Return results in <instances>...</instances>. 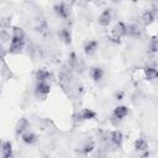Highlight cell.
Instances as JSON below:
<instances>
[{
  "label": "cell",
  "instance_id": "obj_1",
  "mask_svg": "<svg viewBox=\"0 0 158 158\" xmlns=\"http://www.w3.org/2000/svg\"><path fill=\"white\" fill-rule=\"evenodd\" d=\"M26 43V36L22 28L20 27H14L11 32V40H10V46L7 49V53L10 54H19L22 52L23 47Z\"/></svg>",
  "mask_w": 158,
  "mask_h": 158
},
{
  "label": "cell",
  "instance_id": "obj_2",
  "mask_svg": "<svg viewBox=\"0 0 158 158\" xmlns=\"http://www.w3.org/2000/svg\"><path fill=\"white\" fill-rule=\"evenodd\" d=\"M51 93V84L46 81H37L35 86V96L37 99H46Z\"/></svg>",
  "mask_w": 158,
  "mask_h": 158
},
{
  "label": "cell",
  "instance_id": "obj_3",
  "mask_svg": "<svg viewBox=\"0 0 158 158\" xmlns=\"http://www.w3.org/2000/svg\"><path fill=\"white\" fill-rule=\"evenodd\" d=\"M107 142L115 147V148H121L122 147V142H123V135L120 130H114V131H110L107 133Z\"/></svg>",
  "mask_w": 158,
  "mask_h": 158
},
{
  "label": "cell",
  "instance_id": "obj_4",
  "mask_svg": "<svg viewBox=\"0 0 158 158\" xmlns=\"http://www.w3.org/2000/svg\"><path fill=\"white\" fill-rule=\"evenodd\" d=\"M53 12L62 20H68L70 16V7L65 2H57L53 6Z\"/></svg>",
  "mask_w": 158,
  "mask_h": 158
},
{
  "label": "cell",
  "instance_id": "obj_5",
  "mask_svg": "<svg viewBox=\"0 0 158 158\" xmlns=\"http://www.w3.org/2000/svg\"><path fill=\"white\" fill-rule=\"evenodd\" d=\"M126 28H127V25L123 22V21H118L115 23V26L112 27L111 30V35L110 37L115 38V40H121L122 37H126Z\"/></svg>",
  "mask_w": 158,
  "mask_h": 158
},
{
  "label": "cell",
  "instance_id": "obj_6",
  "mask_svg": "<svg viewBox=\"0 0 158 158\" xmlns=\"http://www.w3.org/2000/svg\"><path fill=\"white\" fill-rule=\"evenodd\" d=\"M96 117V111L93 109H81L77 112L75 115V121L77 122H84V121H90Z\"/></svg>",
  "mask_w": 158,
  "mask_h": 158
},
{
  "label": "cell",
  "instance_id": "obj_7",
  "mask_svg": "<svg viewBox=\"0 0 158 158\" xmlns=\"http://www.w3.org/2000/svg\"><path fill=\"white\" fill-rule=\"evenodd\" d=\"M98 49H99V42L96 40H88L83 46V51L86 57L94 56L98 52Z\"/></svg>",
  "mask_w": 158,
  "mask_h": 158
},
{
  "label": "cell",
  "instance_id": "obj_8",
  "mask_svg": "<svg viewBox=\"0 0 158 158\" xmlns=\"http://www.w3.org/2000/svg\"><path fill=\"white\" fill-rule=\"evenodd\" d=\"M112 21V9H105L98 17V23L102 27H107Z\"/></svg>",
  "mask_w": 158,
  "mask_h": 158
},
{
  "label": "cell",
  "instance_id": "obj_9",
  "mask_svg": "<svg viewBox=\"0 0 158 158\" xmlns=\"http://www.w3.org/2000/svg\"><path fill=\"white\" fill-rule=\"evenodd\" d=\"M128 112L130 111H128V107L126 105H117L112 110V118H115V120H117L120 122V121H122L123 118L127 117Z\"/></svg>",
  "mask_w": 158,
  "mask_h": 158
},
{
  "label": "cell",
  "instance_id": "obj_10",
  "mask_svg": "<svg viewBox=\"0 0 158 158\" xmlns=\"http://www.w3.org/2000/svg\"><path fill=\"white\" fill-rule=\"evenodd\" d=\"M89 74H90V78L93 79V81L99 83V81H101L104 79L105 72L100 65H93V67H90Z\"/></svg>",
  "mask_w": 158,
  "mask_h": 158
},
{
  "label": "cell",
  "instance_id": "obj_11",
  "mask_svg": "<svg viewBox=\"0 0 158 158\" xmlns=\"http://www.w3.org/2000/svg\"><path fill=\"white\" fill-rule=\"evenodd\" d=\"M28 130H30V122H28V120L26 117H21L17 121V123H16V128H15L16 136H20L21 137V135H23Z\"/></svg>",
  "mask_w": 158,
  "mask_h": 158
},
{
  "label": "cell",
  "instance_id": "obj_12",
  "mask_svg": "<svg viewBox=\"0 0 158 158\" xmlns=\"http://www.w3.org/2000/svg\"><path fill=\"white\" fill-rule=\"evenodd\" d=\"M142 36V30L138 25L136 23H130L127 25L126 28V37H131V38H138Z\"/></svg>",
  "mask_w": 158,
  "mask_h": 158
},
{
  "label": "cell",
  "instance_id": "obj_13",
  "mask_svg": "<svg viewBox=\"0 0 158 158\" xmlns=\"http://www.w3.org/2000/svg\"><path fill=\"white\" fill-rule=\"evenodd\" d=\"M0 153H1V158H12L14 151L10 141H4L0 144Z\"/></svg>",
  "mask_w": 158,
  "mask_h": 158
},
{
  "label": "cell",
  "instance_id": "obj_14",
  "mask_svg": "<svg viewBox=\"0 0 158 158\" xmlns=\"http://www.w3.org/2000/svg\"><path fill=\"white\" fill-rule=\"evenodd\" d=\"M52 78V74L49 73V70H47L46 68H41V69H37L36 73H35V79L37 81H46V83H49Z\"/></svg>",
  "mask_w": 158,
  "mask_h": 158
},
{
  "label": "cell",
  "instance_id": "obj_15",
  "mask_svg": "<svg viewBox=\"0 0 158 158\" xmlns=\"http://www.w3.org/2000/svg\"><path fill=\"white\" fill-rule=\"evenodd\" d=\"M94 149H95V143H94V141H86V142H84V143L79 147L78 153L81 154V156H84V157H86V156H89L90 153H93Z\"/></svg>",
  "mask_w": 158,
  "mask_h": 158
},
{
  "label": "cell",
  "instance_id": "obj_16",
  "mask_svg": "<svg viewBox=\"0 0 158 158\" xmlns=\"http://www.w3.org/2000/svg\"><path fill=\"white\" fill-rule=\"evenodd\" d=\"M143 73H144V78L149 81L156 80L158 78V70L154 65H147L143 68Z\"/></svg>",
  "mask_w": 158,
  "mask_h": 158
},
{
  "label": "cell",
  "instance_id": "obj_17",
  "mask_svg": "<svg viewBox=\"0 0 158 158\" xmlns=\"http://www.w3.org/2000/svg\"><path fill=\"white\" fill-rule=\"evenodd\" d=\"M21 141L27 146H32L37 142V136H36V133H33L32 131L28 130L23 135H21Z\"/></svg>",
  "mask_w": 158,
  "mask_h": 158
},
{
  "label": "cell",
  "instance_id": "obj_18",
  "mask_svg": "<svg viewBox=\"0 0 158 158\" xmlns=\"http://www.w3.org/2000/svg\"><path fill=\"white\" fill-rule=\"evenodd\" d=\"M133 147H135V151H136V152L143 153V152L148 151V142H147L146 138L139 137V138H137V139L135 141V146H133Z\"/></svg>",
  "mask_w": 158,
  "mask_h": 158
},
{
  "label": "cell",
  "instance_id": "obj_19",
  "mask_svg": "<svg viewBox=\"0 0 158 158\" xmlns=\"http://www.w3.org/2000/svg\"><path fill=\"white\" fill-rule=\"evenodd\" d=\"M58 36H59V40L65 44H69L72 42V32H70V30L68 27L60 28L59 32H58Z\"/></svg>",
  "mask_w": 158,
  "mask_h": 158
},
{
  "label": "cell",
  "instance_id": "obj_20",
  "mask_svg": "<svg viewBox=\"0 0 158 158\" xmlns=\"http://www.w3.org/2000/svg\"><path fill=\"white\" fill-rule=\"evenodd\" d=\"M156 20V12L153 10H146L143 14H142V21L146 26L153 23Z\"/></svg>",
  "mask_w": 158,
  "mask_h": 158
},
{
  "label": "cell",
  "instance_id": "obj_21",
  "mask_svg": "<svg viewBox=\"0 0 158 158\" xmlns=\"http://www.w3.org/2000/svg\"><path fill=\"white\" fill-rule=\"evenodd\" d=\"M10 40H11V35L9 30H0V44L2 46V43H6Z\"/></svg>",
  "mask_w": 158,
  "mask_h": 158
},
{
  "label": "cell",
  "instance_id": "obj_22",
  "mask_svg": "<svg viewBox=\"0 0 158 158\" xmlns=\"http://www.w3.org/2000/svg\"><path fill=\"white\" fill-rule=\"evenodd\" d=\"M10 23H11V19L10 17H5V19L0 20V28L1 30H7L10 27Z\"/></svg>",
  "mask_w": 158,
  "mask_h": 158
},
{
  "label": "cell",
  "instance_id": "obj_23",
  "mask_svg": "<svg viewBox=\"0 0 158 158\" xmlns=\"http://www.w3.org/2000/svg\"><path fill=\"white\" fill-rule=\"evenodd\" d=\"M148 52H151V53H156L157 52V42H156V40H153L151 42V44L148 46Z\"/></svg>",
  "mask_w": 158,
  "mask_h": 158
},
{
  "label": "cell",
  "instance_id": "obj_24",
  "mask_svg": "<svg viewBox=\"0 0 158 158\" xmlns=\"http://www.w3.org/2000/svg\"><path fill=\"white\" fill-rule=\"evenodd\" d=\"M6 54H7V51L0 44V60H2V59L6 57Z\"/></svg>",
  "mask_w": 158,
  "mask_h": 158
},
{
  "label": "cell",
  "instance_id": "obj_25",
  "mask_svg": "<svg viewBox=\"0 0 158 158\" xmlns=\"http://www.w3.org/2000/svg\"><path fill=\"white\" fill-rule=\"evenodd\" d=\"M122 96H123V93H121V91L118 93V91H117L115 98H116V100H122Z\"/></svg>",
  "mask_w": 158,
  "mask_h": 158
},
{
  "label": "cell",
  "instance_id": "obj_26",
  "mask_svg": "<svg viewBox=\"0 0 158 158\" xmlns=\"http://www.w3.org/2000/svg\"><path fill=\"white\" fill-rule=\"evenodd\" d=\"M98 158H106V157H105V156H99Z\"/></svg>",
  "mask_w": 158,
  "mask_h": 158
}]
</instances>
